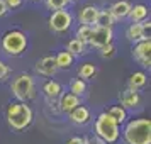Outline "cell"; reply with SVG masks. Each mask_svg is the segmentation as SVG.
Returning <instances> with one entry per match:
<instances>
[{
    "mask_svg": "<svg viewBox=\"0 0 151 144\" xmlns=\"http://www.w3.org/2000/svg\"><path fill=\"white\" fill-rule=\"evenodd\" d=\"M5 117H7L9 127L15 132H21L31 125L34 114L26 102H10L5 110Z\"/></svg>",
    "mask_w": 151,
    "mask_h": 144,
    "instance_id": "obj_1",
    "label": "cell"
},
{
    "mask_svg": "<svg viewBox=\"0 0 151 144\" xmlns=\"http://www.w3.org/2000/svg\"><path fill=\"white\" fill-rule=\"evenodd\" d=\"M124 141L127 144H151V120L150 119H132L122 130Z\"/></svg>",
    "mask_w": 151,
    "mask_h": 144,
    "instance_id": "obj_2",
    "label": "cell"
},
{
    "mask_svg": "<svg viewBox=\"0 0 151 144\" xmlns=\"http://www.w3.org/2000/svg\"><path fill=\"white\" fill-rule=\"evenodd\" d=\"M95 136L102 139L105 144H114L119 141V136H121L119 124L107 112L99 114V117L95 119Z\"/></svg>",
    "mask_w": 151,
    "mask_h": 144,
    "instance_id": "obj_3",
    "label": "cell"
},
{
    "mask_svg": "<svg viewBox=\"0 0 151 144\" xmlns=\"http://www.w3.org/2000/svg\"><path fill=\"white\" fill-rule=\"evenodd\" d=\"M26 48H27V36L22 31L12 29V31H7L2 36V49L7 54L19 56L26 51Z\"/></svg>",
    "mask_w": 151,
    "mask_h": 144,
    "instance_id": "obj_4",
    "label": "cell"
},
{
    "mask_svg": "<svg viewBox=\"0 0 151 144\" xmlns=\"http://www.w3.org/2000/svg\"><path fill=\"white\" fill-rule=\"evenodd\" d=\"M12 93L17 98V102H27L36 97V87H34V78L29 73H22L12 82Z\"/></svg>",
    "mask_w": 151,
    "mask_h": 144,
    "instance_id": "obj_5",
    "label": "cell"
},
{
    "mask_svg": "<svg viewBox=\"0 0 151 144\" xmlns=\"http://www.w3.org/2000/svg\"><path fill=\"white\" fill-rule=\"evenodd\" d=\"M48 24H49V29L53 32H65L71 27L73 24V15L70 14L68 10H55L53 14L49 15L48 19Z\"/></svg>",
    "mask_w": 151,
    "mask_h": 144,
    "instance_id": "obj_6",
    "label": "cell"
},
{
    "mask_svg": "<svg viewBox=\"0 0 151 144\" xmlns=\"http://www.w3.org/2000/svg\"><path fill=\"white\" fill-rule=\"evenodd\" d=\"M112 29L109 27H93L92 29V34H90L88 44L92 48H104L107 44H112Z\"/></svg>",
    "mask_w": 151,
    "mask_h": 144,
    "instance_id": "obj_7",
    "label": "cell"
},
{
    "mask_svg": "<svg viewBox=\"0 0 151 144\" xmlns=\"http://www.w3.org/2000/svg\"><path fill=\"white\" fill-rule=\"evenodd\" d=\"M132 56L139 61L141 66L150 68L151 66V39H144V41L136 42V46L132 48Z\"/></svg>",
    "mask_w": 151,
    "mask_h": 144,
    "instance_id": "obj_8",
    "label": "cell"
},
{
    "mask_svg": "<svg viewBox=\"0 0 151 144\" xmlns=\"http://www.w3.org/2000/svg\"><path fill=\"white\" fill-rule=\"evenodd\" d=\"M58 105H60V110H61V112L70 114V112H73L76 107L82 105V98L73 95V93H70V92H66V93H61V95H60V103H58Z\"/></svg>",
    "mask_w": 151,
    "mask_h": 144,
    "instance_id": "obj_9",
    "label": "cell"
},
{
    "mask_svg": "<svg viewBox=\"0 0 151 144\" xmlns=\"http://www.w3.org/2000/svg\"><path fill=\"white\" fill-rule=\"evenodd\" d=\"M121 107H124V109H136V107H139L141 105V95H139V92H136V90H129L126 88L121 93Z\"/></svg>",
    "mask_w": 151,
    "mask_h": 144,
    "instance_id": "obj_10",
    "label": "cell"
},
{
    "mask_svg": "<svg viewBox=\"0 0 151 144\" xmlns=\"http://www.w3.org/2000/svg\"><path fill=\"white\" fill-rule=\"evenodd\" d=\"M36 71L42 76H53L58 71L55 56H44L42 59H39V61L36 63Z\"/></svg>",
    "mask_w": 151,
    "mask_h": 144,
    "instance_id": "obj_11",
    "label": "cell"
},
{
    "mask_svg": "<svg viewBox=\"0 0 151 144\" xmlns=\"http://www.w3.org/2000/svg\"><path fill=\"white\" fill-rule=\"evenodd\" d=\"M97 15H99V9L95 5H85V7L80 9V14H78V19L83 26H92L97 22Z\"/></svg>",
    "mask_w": 151,
    "mask_h": 144,
    "instance_id": "obj_12",
    "label": "cell"
},
{
    "mask_svg": "<svg viewBox=\"0 0 151 144\" xmlns=\"http://www.w3.org/2000/svg\"><path fill=\"white\" fill-rule=\"evenodd\" d=\"M131 5L127 0H117V2H114L112 4V7L109 9V12L112 14V17H114V21L116 19H126L127 15H129V10H131Z\"/></svg>",
    "mask_w": 151,
    "mask_h": 144,
    "instance_id": "obj_13",
    "label": "cell"
},
{
    "mask_svg": "<svg viewBox=\"0 0 151 144\" xmlns=\"http://www.w3.org/2000/svg\"><path fill=\"white\" fill-rule=\"evenodd\" d=\"M42 92H44V97L48 100H56L63 93V87H61V83H58L56 80H48L42 85Z\"/></svg>",
    "mask_w": 151,
    "mask_h": 144,
    "instance_id": "obj_14",
    "label": "cell"
},
{
    "mask_svg": "<svg viewBox=\"0 0 151 144\" xmlns=\"http://www.w3.org/2000/svg\"><path fill=\"white\" fill-rule=\"evenodd\" d=\"M148 14H150V9L146 7L144 4H136L134 7H131L127 17L132 21V24H139V22L148 19Z\"/></svg>",
    "mask_w": 151,
    "mask_h": 144,
    "instance_id": "obj_15",
    "label": "cell"
},
{
    "mask_svg": "<svg viewBox=\"0 0 151 144\" xmlns=\"http://www.w3.org/2000/svg\"><path fill=\"white\" fill-rule=\"evenodd\" d=\"M70 120L73 124H78V125H83V124H87L90 120V110L87 107H76L73 112H70Z\"/></svg>",
    "mask_w": 151,
    "mask_h": 144,
    "instance_id": "obj_16",
    "label": "cell"
},
{
    "mask_svg": "<svg viewBox=\"0 0 151 144\" xmlns=\"http://www.w3.org/2000/svg\"><path fill=\"white\" fill-rule=\"evenodd\" d=\"M146 82H148V76L144 75L143 71H136V73H132V75L129 76V82H127V88L129 90H139L143 88L144 85H146Z\"/></svg>",
    "mask_w": 151,
    "mask_h": 144,
    "instance_id": "obj_17",
    "label": "cell"
},
{
    "mask_svg": "<svg viewBox=\"0 0 151 144\" xmlns=\"http://www.w3.org/2000/svg\"><path fill=\"white\" fill-rule=\"evenodd\" d=\"M73 58H75V56H71L66 49H65V51H60V53L55 56V61H56L58 69H60V68H61V69H68L70 66L73 64Z\"/></svg>",
    "mask_w": 151,
    "mask_h": 144,
    "instance_id": "obj_18",
    "label": "cell"
},
{
    "mask_svg": "<svg viewBox=\"0 0 151 144\" xmlns=\"http://www.w3.org/2000/svg\"><path fill=\"white\" fill-rule=\"evenodd\" d=\"M126 37L132 42H139L144 41V34H143V27H141V22L139 24H131L127 31H126Z\"/></svg>",
    "mask_w": 151,
    "mask_h": 144,
    "instance_id": "obj_19",
    "label": "cell"
},
{
    "mask_svg": "<svg viewBox=\"0 0 151 144\" xmlns=\"http://www.w3.org/2000/svg\"><path fill=\"white\" fill-rule=\"evenodd\" d=\"M97 75V66L93 63H83L82 66L78 68V78L80 80H92Z\"/></svg>",
    "mask_w": 151,
    "mask_h": 144,
    "instance_id": "obj_20",
    "label": "cell"
},
{
    "mask_svg": "<svg viewBox=\"0 0 151 144\" xmlns=\"http://www.w3.org/2000/svg\"><path fill=\"white\" fill-rule=\"evenodd\" d=\"M107 114H109V115L112 117L119 125L124 124L126 122V119H127V110L124 109V107H121V105H112V107L107 110Z\"/></svg>",
    "mask_w": 151,
    "mask_h": 144,
    "instance_id": "obj_21",
    "label": "cell"
},
{
    "mask_svg": "<svg viewBox=\"0 0 151 144\" xmlns=\"http://www.w3.org/2000/svg\"><path fill=\"white\" fill-rule=\"evenodd\" d=\"M114 26V17L109 10H99V15H97V22L95 27H109L112 29Z\"/></svg>",
    "mask_w": 151,
    "mask_h": 144,
    "instance_id": "obj_22",
    "label": "cell"
},
{
    "mask_svg": "<svg viewBox=\"0 0 151 144\" xmlns=\"http://www.w3.org/2000/svg\"><path fill=\"white\" fill-rule=\"evenodd\" d=\"M87 92V83L80 80V78H75L73 82L70 83V93H73L76 97H82L83 93Z\"/></svg>",
    "mask_w": 151,
    "mask_h": 144,
    "instance_id": "obj_23",
    "label": "cell"
},
{
    "mask_svg": "<svg viewBox=\"0 0 151 144\" xmlns=\"http://www.w3.org/2000/svg\"><path fill=\"white\" fill-rule=\"evenodd\" d=\"M66 51H68L71 56H80V54H83V53H85V44H82L78 39H71V41L68 42V48H66Z\"/></svg>",
    "mask_w": 151,
    "mask_h": 144,
    "instance_id": "obj_24",
    "label": "cell"
},
{
    "mask_svg": "<svg viewBox=\"0 0 151 144\" xmlns=\"http://www.w3.org/2000/svg\"><path fill=\"white\" fill-rule=\"evenodd\" d=\"M92 26H80L78 31H76V37L82 44H88V39H90V34H92Z\"/></svg>",
    "mask_w": 151,
    "mask_h": 144,
    "instance_id": "obj_25",
    "label": "cell"
},
{
    "mask_svg": "<svg viewBox=\"0 0 151 144\" xmlns=\"http://www.w3.org/2000/svg\"><path fill=\"white\" fill-rule=\"evenodd\" d=\"M70 4V0H46V7L49 10H63V9H66V5Z\"/></svg>",
    "mask_w": 151,
    "mask_h": 144,
    "instance_id": "obj_26",
    "label": "cell"
},
{
    "mask_svg": "<svg viewBox=\"0 0 151 144\" xmlns=\"http://www.w3.org/2000/svg\"><path fill=\"white\" fill-rule=\"evenodd\" d=\"M114 54H116V48H114V44H107V46L100 48V56H102L104 59H110Z\"/></svg>",
    "mask_w": 151,
    "mask_h": 144,
    "instance_id": "obj_27",
    "label": "cell"
},
{
    "mask_svg": "<svg viewBox=\"0 0 151 144\" xmlns=\"http://www.w3.org/2000/svg\"><path fill=\"white\" fill-rule=\"evenodd\" d=\"M141 27H143L144 39H150V32H151V21H150V19L143 21V22H141Z\"/></svg>",
    "mask_w": 151,
    "mask_h": 144,
    "instance_id": "obj_28",
    "label": "cell"
},
{
    "mask_svg": "<svg viewBox=\"0 0 151 144\" xmlns=\"http://www.w3.org/2000/svg\"><path fill=\"white\" fill-rule=\"evenodd\" d=\"M9 73H10V68L4 61H0V80H5L9 76Z\"/></svg>",
    "mask_w": 151,
    "mask_h": 144,
    "instance_id": "obj_29",
    "label": "cell"
},
{
    "mask_svg": "<svg viewBox=\"0 0 151 144\" xmlns=\"http://www.w3.org/2000/svg\"><path fill=\"white\" fill-rule=\"evenodd\" d=\"M4 4L7 5V9H19L24 4V0H4Z\"/></svg>",
    "mask_w": 151,
    "mask_h": 144,
    "instance_id": "obj_30",
    "label": "cell"
},
{
    "mask_svg": "<svg viewBox=\"0 0 151 144\" xmlns=\"http://www.w3.org/2000/svg\"><path fill=\"white\" fill-rule=\"evenodd\" d=\"M83 144H105V143L95 136V137H83Z\"/></svg>",
    "mask_w": 151,
    "mask_h": 144,
    "instance_id": "obj_31",
    "label": "cell"
},
{
    "mask_svg": "<svg viewBox=\"0 0 151 144\" xmlns=\"http://www.w3.org/2000/svg\"><path fill=\"white\" fill-rule=\"evenodd\" d=\"M9 12V9H7V5L4 4V0H0V17H4V15Z\"/></svg>",
    "mask_w": 151,
    "mask_h": 144,
    "instance_id": "obj_32",
    "label": "cell"
},
{
    "mask_svg": "<svg viewBox=\"0 0 151 144\" xmlns=\"http://www.w3.org/2000/svg\"><path fill=\"white\" fill-rule=\"evenodd\" d=\"M66 144H83V137H76L75 136V137H71Z\"/></svg>",
    "mask_w": 151,
    "mask_h": 144,
    "instance_id": "obj_33",
    "label": "cell"
},
{
    "mask_svg": "<svg viewBox=\"0 0 151 144\" xmlns=\"http://www.w3.org/2000/svg\"><path fill=\"white\" fill-rule=\"evenodd\" d=\"M70 2H71V0H70Z\"/></svg>",
    "mask_w": 151,
    "mask_h": 144,
    "instance_id": "obj_34",
    "label": "cell"
}]
</instances>
